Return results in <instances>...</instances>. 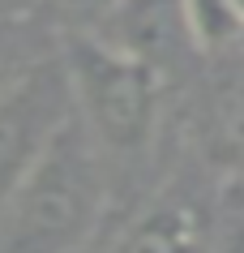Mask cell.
I'll list each match as a JSON object with an SVG mask.
<instances>
[{"mask_svg":"<svg viewBox=\"0 0 244 253\" xmlns=\"http://www.w3.org/2000/svg\"><path fill=\"white\" fill-rule=\"evenodd\" d=\"M103 150L73 112L4 202L0 253H81L103 219Z\"/></svg>","mask_w":244,"mask_h":253,"instance_id":"cell-1","label":"cell"},{"mask_svg":"<svg viewBox=\"0 0 244 253\" xmlns=\"http://www.w3.org/2000/svg\"><path fill=\"white\" fill-rule=\"evenodd\" d=\"M65 73L73 86V112L90 129L103 155L137 159L159 129L163 73L137 56L116 52L99 35L81 30L65 39Z\"/></svg>","mask_w":244,"mask_h":253,"instance_id":"cell-2","label":"cell"},{"mask_svg":"<svg viewBox=\"0 0 244 253\" xmlns=\"http://www.w3.org/2000/svg\"><path fill=\"white\" fill-rule=\"evenodd\" d=\"M69 116H73V86L65 60H43L17 86L0 90V211Z\"/></svg>","mask_w":244,"mask_h":253,"instance_id":"cell-3","label":"cell"},{"mask_svg":"<svg viewBox=\"0 0 244 253\" xmlns=\"http://www.w3.org/2000/svg\"><path fill=\"white\" fill-rule=\"evenodd\" d=\"M90 35H99L124 56L146 60L159 73H167L189 52H197L189 0H116L90 26Z\"/></svg>","mask_w":244,"mask_h":253,"instance_id":"cell-4","label":"cell"},{"mask_svg":"<svg viewBox=\"0 0 244 253\" xmlns=\"http://www.w3.org/2000/svg\"><path fill=\"white\" fill-rule=\"evenodd\" d=\"M107 253H206V219L184 198H159L120 227Z\"/></svg>","mask_w":244,"mask_h":253,"instance_id":"cell-5","label":"cell"},{"mask_svg":"<svg viewBox=\"0 0 244 253\" xmlns=\"http://www.w3.org/2000/svg\"><path fill=\"white\" fill-rule=\"evenodd\" d=\"M197 133H202V150L210 163L227 172H244V60L218 69L210 78Z\"/></svg>","mask_w":244,"mask_h":253,"instance_id":"cell-6","label":"cell"},{"mask_svg":"<svg viewBox=\"0 0 244 253\" xmlns=\"http://www.w3.org/2000/svg\"><path fill=\"white\" fill-rule=\"evenodd\" d=\"M43 60H52V56H43V47H39V39H35V30H30L26 17L0 13V90L17 86Z\"/></svg>","mask_w":244,"mask_h":253,"instance_id":"cell-7","label":"cell"},{"mask_svg":"<svg viewBox=\"0 0 244 253\" xmlns=\"http://www.w3.org/2000/svg\"><path fill=\"white\" fill-rule=\"evenodd\" d=\"M189 22L202 52H218L244 35V17L231 0H189Z\"/></svg>","mask_w":244,"mask_h":253,"instance_id":"cell-8","label":"cell"},{"mask_svg":"<svg viewBox=\"0 0 244 253\" xmlns=\"http://www.w3.org/2000/svg\"><path fill=\"white\" fill-rule=\"evenodd\" d=\"M111 4H116V0H65V9H69V13H77L81 22H90V26H95L103 13H107Z\"/></svg>","mask_w":244,"mask_h":253,"instance_id":"cell-9","label":"cell"},{"mask_svg":"<svg viewBox=\"0 0 244 253\" xmlns=\"http://www.w3.org/2000/svg\"><path fill=\"white\" fill-rule=\"evenodd\" d=\"M231 4H236V9H240V17H244V0H231Z\"/></svg>","mask_w":244,"mask_h":253,"instance_id":"cell-10","label":"cell"}]
</instances>
